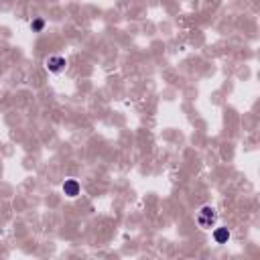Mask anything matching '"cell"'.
Wrapping results in <instances>:
<instances>
[{"label": "cell", "instance_id": "obj_1", "mask_svg": "<svg viewBox=\"0 0 260 260\" xmlns=\"http://www.w3.org/2000/svg\"><path fill=\"white\" fill-rule=\"evenodd\" d=\"M197 224H199V228H203V230H207V228H211V226L215 224V209H213L211 205H203V207L197 211Z\"/></svg>", "mask_w": 260, "mask_h": 260}, {"label": "cell", "instance_id": "obj_4", "mask_svg": "<svg viewBox=\"0 0 260 260\" xmlns=\"http://www.w3.org/2000/svg\"><path fill=\"white\" fill-rule=\"evenodd\" d=\"M213 240L218 244H226L230 240V230L228 228H215L213 230Z\"/></svg>", "mask_w": 260, "mask_h": 260}, {"label": "cell", "instance_id": "obj_2", "mask_svg": "<svg viewBox=\"0 0 260 260\" xmlns=\"http://www.w3.org/2000/svg\"><path fill=\"white\" fill-rule=\"evenodd\" d=\"M65 65H67V61H65V57H61V55H51V57H47V61H45V67H47L51 73L63 71Z\"/></svg>", "mask_w": 260, "mask_h": 260}, {"label": "cell", "instance_id": "obj_5", "mask_svg": "<svg viewBox=\"0 0 260 260\" xmlns=\"http://www.w3.org/2000/svg\"><path fill=\"white\" fill-rule=\"evenodd\" d=\"M31 29H33V33H41L43 29H45V20H43V18H35L33 23H31Z\"/></svg>", "mask_w": 260, "mask_h": 260}, {"label": "cell", "instance_id": "obj_3", "mask_svg": "<svg viewBox=\"0 0 260 260\" xmlns=\"http://www.w3.org/2000/svg\"><path fill=\"white\" fill-rule=\"evenodd\" d=\"M79 191H81V187H79V183L75 179H67L63 183V193L67 195V197H77Z\"/></svg>", "mask_w": 260, "mask_h": 260}]
</instances>
